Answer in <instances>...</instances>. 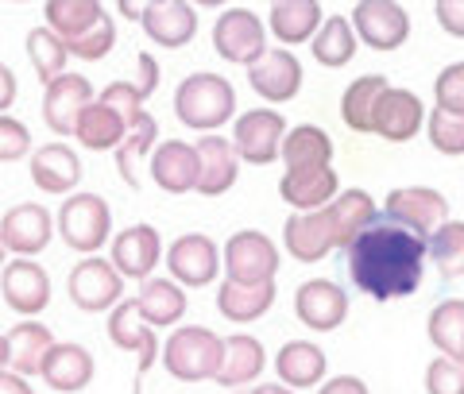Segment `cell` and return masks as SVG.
<instances>
[{
    "label": "cell",
    "mask_w": 464,
    "mask_h": 394,
    "mask_svg": "<svg viewBox=\"0 0 464 394\" xmlns=\"http://www.w3.org/2000/svg\"><path fill=\"white\" fill-rule=\"evenodd\" d=\"M353 32L372 51H399L411 39V16L399 0H364L353 12Z\"/></svg>",
    "instance_id": "obj_11"
},
{
    "label": "cell",
    "mask_w": 464,
    "mask_h": 394,
    "mask_svg": "<svg viewBox=\"0 0 464 394\" xmlns=\"http://www.w3.org/2000/svg\"><path fill=\"white\" fill-rule=\"evenodd\" d=\"M295 313H298L302 325L314 329V332L341 329L344 317H348V294H344V286L329 283V279L302 283L298 294H295Z\"/></svg>",
    "instance_id": "obj_16"
},
{
    "label": "cell",
    "mask_w": 464,
    "mask_h": 394,
    "mask_svg": "<svg viewBox=\"0 0 464 394\" xmlns=\"http://www.w3.org/2000/svg\"><path fill=\"white\" fill-rule=\"evenodd\" d=\"M317 394H372V390L364 379H356V375H333Z\"/></svg>",
    "instance_id": "obj_49"
},
{
    "label": "cell",
    "mask_w": 464,
    "mask_h": 394,
    "mask_svg": "<svg viewBox=\"0 0 464 394\" xmlns=\"http://www.w3.org/2000/svg\"><path fill=\"white\" fill-rule=\"evenodd\" d=\"M0 294H5L12 313L35 317L39 310H47V302H51V279L39 263L12 259L8 267L0 271Z\"/></svg>",
    "instance_id": "obj_18"
},
{
    "label": "cell",
    "mask_w": 464,
    "mask_h": 394,
    "mask_svg": "<svg viewBox=\"0 0 464 394\" xmlns=\"http://www.w3.org/2000/svg\"><path fill=\"white\" fill-rule=\"evenodd\" d=\"M97 101V90L90 85V78H78V74H63L58 82H51L43 90V120L54 136H74L78 131V120L85 116Z\"/></svg>",
    "instance_id": "obj_13"
},
{
    "label": "cell",
    "mask_w": 464,
    "mask_h": 394,
    "mask_svg": "<svg viewBox=\"0 0 464 394\" xmlns=\"http://www.w3.org/2000/svg\"><path fill=\"white\" fill-rule=\"evenodd\" d=\"M232 112H237V90L221 74H190L174 90V116L194 131L213 136L217 128L232 120Z\"/></svg>",
    "instance_id": "obj_3"
},
{
    "label": "cell",
    "mask_w": 464,
    "mask_h": 394,
    "mask_svg": "<svg viewBox=\"0 0 464 394\" xmlns=\"http://www.w3.org/2000/svg\"><path fill=\"white\" fill-rule=\"evenodd\" d=\"M54 348V332L47 325H39V321H24L8 332V368L16 375H39L43 371V360Z\"/></svg>",
    "instance_id": "obj_34"
},
{
    "label": "cell",
    "mask_w": 464,
    "mask_h": 394,
    "mask_svg": "<svg viewBox=\"0 0 464 394\" xmlns=\"http://www.w3.org/2000/svg\"><path fill=\"white\" fill-rule=\"evenodd\" d=\"M225 267L232 283H244V286L271 283L279 274V247L256 228L232 232L225 244Z\"/></svg>",
    "instance_id": "obj_9"
},
{
    "label": "cell",
    "mask_w": 464,
    "mask_h": 394,
    "mask_svg": "<svg viewBox=\"0 0 464 394\" xmlns=\"http://www.w3.org/2000/svg\"><path fill=\"white\" fill-rule=\"evenodd\" d=\"M32 182L43 194H70L82 182V163L66 143H47L32 151Z\"/></svg>",
    "instance_id": "obj_27"
},
{
    "label": "cell",
    "mask_w": 464,
    "mask_h": 394,
    "mask_svg": "<svg viewBox=\"0 0 464 394\" xmlns=\"http://www.w3.org/2000/svg\"><path fill=\"white\" fill-rule=\"evenodd\" d=\"M426 337L441 356L464 360V298H449L441 305H433V313L426 321Z\"/></svg>",
    "instance_id": "obj_38"
},
{
    "label": "cell",
    "mask_w": 464,
    "mask_h": 394,
    "mask_svg": "<svg viewBox=\"0 0 464 394\" xmlns=\"http://www.w3.org/2000/svg\"><path fill=\"white\" fill-rule=\"evenodd\" d=\"M275 294H279V290H275V279L271 283H256V286L225 279L221 290H217V310H221V317L237 321V325H248V321H259L271 310Z\"/></svg>",
    "instance_id": "obj_30"
},
{
    "label": "cell",
    "mask_w": 464,
    "mask_h": 394,
    "mask_svg": "<svg viewBox=\"0 0 464 394\" xmlns=\"http://www.w3.org/2000/svg\"><path fill=\"white\" fill-rule=\"evenodd\" d=\"M198 194L221 197L240 178V155L225 136H201L198 143Z\"/></svg>",
    "instance_id": "obj_20"
},
{
    "label": "cell",
    "mask_w": 464,
    "mask_h": 394,
    "mask_svg": "<svg viewBox=\"0 0 464 394\" xmlns=\"http://www.w3.org/2000/svg\"><path fill=\"white\" fill-rule=\"evenodd\" d=\"M283 244L290 259L298 263H317L325 259L333 247H348V236H344V225L333 206L317 209V213H295L286 216L283 225Z\"/></svg>",
    "instance_id": "obj_5"
},
{
    "label": "cell",
    "mask_w": 464,
    "mask_h": 394,
    "mask_svg": "<svg viewBox=\"0 0 464 394\" xmlns=\"http://www.w3.org/2000/svg\"><path fill=\"white\" fill-rule=\"evenodd\" d=\"M248 394H295V390L283 387V383H264V387H256V390H248Z\"/></svg>",
    "instance_id": "obj_52"
},
{
    "label": "cell",
    "mask_w": 464,
    "mask_h": 394,
    "mask_svg": "<svg viewBox=\"0 0 464 394\" xmlns=\"http://www.w3.org/2000/svg\"><path fill=\"white\" fill-rule=\"evenodd\" d=\"M32 151V131L16 116H0V163H16Z\"/></svg>",
    "instance_id": "obj_46"
},
{
    "label": "cell",
    "mask_w": 464,
    "mask_h": 394,
    "mask_svg": "<svg viewBox=\"0 0 464 394\" xmlns=\"http://www.w3.org/2000/svg\"><path fill=\"white\" fill-rule=\"evenodd\" d=\"M43 379L58 394H78L93 383V356L82 344H54L43 360Z\"/></svg>",
    "instance_id": "obj_26"
},
{
    "label": "cell",
    "mask_w": 464,
    "mask_h": 394,
    "mask_svg": "<svg viewBox=\"0 0 464 394\" xmlns=\"http://www.w3.org/2000/svg\"><path fill=\"white\" fill-rule=\"evenodd\" d=\"M283 163L286 170H329L333 163V139L317 124H298L283 139Z\"/></svg>",
    "instance_id": "obj_31"
},
{
    "label": "cell",
    "mask_w": 464,
    "mask_h": 394,
    "mask_svg": "<svg viewBox=\"0 0 464 394\" xmlns=\"http://www.w3.org/2000/svg\"><path fill=\"white\" fill-rule=\"evenodd\" d=\"M426 394H464V360L438 356L426 368Z\"/></svg>",
    "instance_id": "obj_43"
},
{
    "label": "cell",
    "mask_w": 464,
    "mask_h": 394,
    "mask_svg": "<svg viewBox=\"0 0 464 394\" xmlns=\"http://www.w3.org/2000/svg\"><path fill=\"white\" fill-rule=\"evenodd\" d=\"M430 259L445 279H460L464 274V221H445L430 236Z\"/></svg>",
    "instance_id": "obj_41"
},
{
    "label": "cell",
    "mask_w": 464,
    "mask_h": 394,
    "mask_svg": "<svg viewBox=\"0 0 464 394\" xmlns=\"http://www.w3.org/2000/svg\"><path fill=\"white\" fill-rule=\"evenodd\" d=\"M426 259H430V240L387 213L375 216L344 247L348 279H353L360 294H368L375 302L411 298L426 279Z\"/></svg>",
    "instance_id": "obj_1"
},
{
    "label": "cell",
    "mask_w": 464,
    "mask_h": 394,
    "mask_svg": "<svg viewBox=\"0 0 464 394\" xmlns=\"http://www.w3.org/2000/svg\"><path fill=\"white\" fill-rule=\"evenodd\" d=\"M121 12L128 20H143V8H136V5H121Z\"/></svg>",
    "instance_id": "obj_54"
},
{
    "label": "cell",
    "mask_w": 464,
    "mask_h": 394,
    "mask_svg": "<svg viewBox=\"0 0 464 394\" xmlns=\"http://www.w3.org/2000/svg\"><path fill=\"white\" fill-rule=\"evenodd\" d=\"M426 136L433 143V151H441V155H464V116L433 109L426 116Z\"/></svg>",
    "instance_id": "obj_42"
},
{
    "label": "cell",
    "mask_w": 464,
    "mask_h": 394,
    "mask_svg": "<svg viewBox=\"0 0 464 394\" xmlns=\"http://www.w3.org/2000/svg\"><path fill=\"white\" fill-rule=\"evenodd\" d=\"M383 213L430 240L433 232L449 221V201L433 186H402V189H391L387 194Z\"/></svg>",
    "instance_id": "obj_12"
},
{
    "label": "cell",
    "mask_w": 464,
    "mask_h": 394,
    "mask_svg": "<svg viewBox=\"0 0 464 394\" xmlns=\"http://www.w3.org/2000/svg\"><path fill=\"white\" fill-rule=\"evenodd\" d=\"M51 232H54L51 213L35 206V201H24V206H12L5 213V221H0V244H5L12 255L32 259L51 244Z\"/></svg>",
    "instance_id": "obj_17"
},
{
    "label": "cell",
    "mask_w": 464,
    "mask_h": 394,
    "mask_svg": "<svg viewBox=\"0 0 464 394\" xmlns=\"http://www.w3.org/2000/svg\"><path fill=\"white\" fill-rule=\"evenodd\" d=\"M433 101H438L441 112L464 116V62H453L441 70L438 82H433Z\"/></svg>",
    "instance_id": "obj_44"
},
{
    "label": "cell",
    "mask_w": 464,
    "mask_h": 394,
    "mask_svg": "<svg viewBox=\"0 0 464 394\" xmlns=\"http://www.w3.org/2000/svg\"><path fill=\"white\" fill-rule=\"evenodd\" d=\"M0 394H32V387H27V379L16 375V371H0Z\"/></svg>",
    "instance_id": "obj_51"
},
{
    "label": "cell",
    "mask_w": 464,
    "mask_h": 394,
    "mask_svg": "<svg viewBox=\"0 0 464 394\" xmlns=\"http://www.w3.org/2000/svg\"><path fill=\"white\" fill-rule=\"evenodd\" d=\"M426 105L418 101V93L411 90H391L380 97V105H375V120H372V131L375 136H383L387 143H406L414 139L418 131L426 128Z\"/></svg>",
    "instance_id": "obj_19"
},
{
    "label": "cell",
    "mask_w": 464,
    "mask_h": 394,
    "mask_svg": "<svg viewBox=\"0 0 464 394\" xmlns=\"http://www.w3.org/2000/svg\"><path fill=\"white\" fill-rule=\"evenodd\" d=\"M213 51L221 54L225 62L256 66L259 58L267 54V35H264V24H259L256 12H248V8L221 12V20L213 24Z\"/></svg>",
    "instance_id": "obj_7"
},
{
    "label": "cell",
    "mask_w": 464,
    "mask_h": 394,
    "mask_svg": "<svg viewBox=\"0 0 464 394\" xmlns=\"http://www.w3.org/2000/svg\"><path fill=\"white\" fill-rule=\"evenodd\" d=\"M356 54V32H353V20L344 16H329L322 24V32L314 35V58L329 70H341L353 62Z\"/></svg>",
    "instance_id": "obj_39"
},
{
    "label": "cell",
    "mask_w": 464,
    "mask_h": 394,
    "mask_svg": "<svg viewBox=\"0 0 464 394\" xmlns=\"http://www.w3.org/2000/svg\"><path fill=\"white\" fill-rule=\"evenodd\" d=\"M228 394H248V390H228Z\"/></svg>",
    "instance_id": "obj_56"
},
{
    "label": "cell",
    "mask_w": 464,
    "mask_h": 394,
    "mask_svg": "<svg viewBox=\"0 0 464 394\" xmlns=\"http://www.w3.org/2000/svg\"><path fill=\"white\" fill-rule=\"evenodd\" d=\"M66 294L82 313H105L109 305H121L124 294V274L112 267L109 259H82L66 279Z\"/></svg>",
    "instance_id": "obj_8"
},
{
    "label": "cell",
    "mask_w": 464,
    "mask_h": 394,
    "mask_svg": "<svg viewBox=\"0 0 464 394\" xmlns=\"http://www.w3.org/2000/svg\"><path fill=\"white\" fill-rule=\"evenodd\" d=\"M74 136H78V143L85 151H116L128 136V124H124L121 112L105 105V101H93V105L85 109V116L78 120Z\"/></svg>",
    "instance_id": "obj_35"
},
{
    "label": "cell",
    "mask_w": 464,
    "mask_h": 394,
    "mask_svg": "<svg viewBox=\"0 0 464 394\" xmlns=\"http://www.w3.org/2000/svg\"><path fill=\"white\" fill-rule=\"evenodd\" d=\"M151 178L163 194H174V197L198 189V148L182 139L159 143L151 155Z\"/></svg>",
    "instance_id": "obj_24"
},
{
    "label": "cell",
    "mask_w": 464,
    "mask_h": 394,
    "mask_svg": "<svg viewBox=\"0 0 464 394\" xmlns=\"http://www.w3.org/2000/svg\"><path fill=\"white\" fill-rule=\"evenodd\" d=\"M286 120L279 112L271 109H252L244 112L237 124H232V148H237V155L244 159V163L252 167H267L275 163V159L283 155V139H286Z\"/></svg>",
    "instance_id": "obj_10"
},
{
    "label": "cell",
    "mask_w": 464,
    "mask_h": 394,
    "mask_svg": "<svg viewBox=\"0 0 464 394\" xmlns=\"http://www.w3.org/2000/svg\"><path fill=\"white\" fill-rule=\"evenodd\" d=\"M140 24L151 43L170 47V51L186 47V43L198 35V12H194V5H186V0H151V5H143Z\"/></svg>",
    "instance_id": "obj_21"
},
{
    "label": "cell",
    "mask_w": 464,
    "mask_h": 394,
    "mask_svg": "<svg viewBox=\"0 0 464 394\" xmlns=\"http://www.w3.org/2000/svg\"><path fill=\"white\" fill-rule=\"evenodd\" d=\"M8 360H12V352H8V332H0V371L8 368Z\"/></svg>",
    "instance_id": "obj_53"
},
{
    "label": "cell",
    "mask_w": 464,
    "mask_h": 394,
    "mask_svg": "<svg viewBox=\"0 0 464 394\" xmlns=\"http://www.w3.org/2000/svg\"><path fill=\"white\" fill-rule=\"evenodd\" d=\"M27 58H32V70L43 85H51L66 74V62H70V51L66 43L58 39L51 27H35V32H27Z\"/></svg>",
    "instance_id": "obj_40"
},
{
    "label": "cell",
    "mask_w": 464,
    "mask_h": 394,
    "mask_svg": "<svg viewBox=\"0 0 464 394\" xmlns=\"http://www.w3.org/2000/svg\"><path fill=\"white\" fill-rule=\"evenodd\" d=\"M167 271L179 279L182 286H209L217 279V271H221V252H217V244L206 236V232H186L170 244L167 252Z\"/></svg>",
    "instance_id": "obj_15"
},
{
    "label": "cell",
    "mask_w": 464,
    "mask_h": 394,
    "mask_svg": "<svg viewBox=\"0 0 464 394\" xmlns=\"http://www.w3.org/2000/svg\"><path fill=\"white\" fill-rule=\"evenodd\" d=\"M136 90H140V97L148 101L155 90H159V62L151 54H136Z\"/></svg>",
    "instance_id": "obj_48"
},
{
    "label": "cell",
    "mask_w": 464,
    "mask_h": 394,
    "mask_svg": "<svg viewBox=\"0 0 464 394\" xmlns=\"http://www.w3.org/2000/svg\"><path fill=\"white\" fill-rule=\"evenodd\" d=\"M43 12H47V27L74 58L101 62L116 47V24L97 0H51Z\"/></svg>",
    "instance_id": "obj_2"
},
{
    "label": "cell",
    "mask_w": 464,
    "mask_h": 394,
    "mask_svg": "<svg viewBox=\"0 0 464 394\" xmlns=\"http://www.w3.org/2000/svg\"><path fill=\"white\" fill-rule=\"evenodd\" d=\"M97 101H105L109 109L121 112L128 128L140 124V116H143V97H140V90H136V82H112L109 90L97 93Z\"/></svg>",
    "instance_id": "obj_45"
},
{
    "label": "cell",
    "mask_w": 464,
    "mask_h": 394,
    "mask_svg": "<svg viewBox=\"0 0 464 394\" xmlns=\"http://www.w3.org/2000/svg\"><path fill=\"white\" fill-rule=\"evenodd\" d=\"M155 139H159V124H155L151 112H143L140 124L128 128L124 143L116 148V167H121V178L132 189H140V182H143V159L155 155Z\"/></svg>",
    "instance_id": "obj_37"
},
{
    "label": "cell",
    "mask_w": 464,
    "mask_h": 394,
    "mask_svg": "<svg viewBox=\"0 0 464 394\" xmlns=\"http://www.w3.org/2000/svg\"><path fill=\"white\" fill-rule=\"evenodd\" d=\"M391 90L383 74H364L356 78L353 85L344 90L341 97V120L348 131H356V136H368L372 131V120H375V105H380V97Z\"/></svg>",
    "instance_id": "obj_33"
},
{
    "label": "cell",
    "mask_w": 464,
    "mask_h": 394,
    "mask_svg": "<svg viewBox=\"0 0 464 394\" xmlns=\"http://www.w3.org/2000/svg\"><path fill=\"white\" fill-rule=\"evenodd\" d=\"M109 341L121 348V352H132L140 360L136 363V387H140V379L148 375V368L159 356V337H155V329L148 325V321L140 317L136 298H124L121 305H112V313H109Z\"/></svg>",
    "instance_id": "obj_14"
},
{
    "label": "cell",
    "mask_w": 464,
    "mask_h": 394,
    "mask_svg": "<svg viewBox=\"0 0 464 394\" xmlns=\"http://www.w3.org/2000/svg\"><path fill=\"white\" fill-rule=\"evenodd\" d=\"M16 93H20V85H16V74L0 62V116H5V109L16 101Z\"/></svg>",
    "instance_id": "obj_50"
},
{
    "label": "cell",
    "mask_w": 464,
    "mask_h": 394,
    "mask_svg": "<svg viewBox=\"0 0 464 394\" xmlns=\"http://www.w3.org/2000/svg\"><path fill=\"white\" fill-rule=\"evenodd\" d=\"M163 259V240L151 225H132L124 228L121 236L112 240V267L124 274V279H151V271Z\"/></svg>",
    "instance_id": "obj_22"
},
{
    "label": "cell",
    "mask_w": 464,
    "mask_h": 394,
    "mask_svg": "<svg viewBox=\"0 0 464 394\" xmlns=\"http://www.w3.org/2000/svg\"><path fill=\"white\" fill-rule=\"evenodd\" d=\"M264 363H267L264 344L248 337V332H237V337L225 341V360H221V371H217L213 383H221L225 390H240V387L256 383Z\"/></svg>",
    "instance_id": "obj_28"
},
{
    "label": "cell",
    "mask_w": 464,
    "mask_h": 394,
    "mask_svg": "<svg viewBox=\"0 0 464 394\" xmlns=\"http://www.w3.org/2000/svg\"><path fill=\"white\" fill-rule=\"evenodd\" d=\"M271 32L286 47L314 39L322 32V5L317 0H279V5H271Z\"/></svg>",
    "instance_id": "obj_32"
},
{
    "label": "cell",
    "mask_w": 464,
    "mask_h": 394,
    "mask_svg": "<svg viewBox=\"0 0 464 394\" xmlns=\"http://www.w3.org/2000/svg\"><path fill=\"white\" fill-rule=\"evenodd\" d=\"M109 228H112L109 201L97 194H74L58 209V232H63V240L82 255H93L97 247L109 240Z\"/></svg>",
    "instance_id": "obj_6"
},
{
    "label": "cell",
    "mask_w": 464,
    "mask_h": 394,
    "mask_svg": "<svg viewBox=\"0 0 464 394\" xmlns=\"http://www.w3.org/2000/svg\"><path fill=\"white\" fill-rule=\"evenodd\" d=\"M433 16L453 39H464V0H438L433 5Z\"/></svg>",
    "instance_id": "obj_47"
},
{
    "label": "cell",
    "mask_w": 464,
    "mask_h": 394,
    "mask_svg": "<svg viewBox=\"0 0 464 394\" xmlns=\"http://www.w3.org/2000/svg\"><path fill=\"white\" fill-rule=\"evenodd\" d=\"M5 252H8V247H5V244H0V271H5Z\"/></svg>",
    "instance_id": "obj_55"
},
{
    "label": "cell",
    "mask_w": 464,
    "mask_h": 394,
    "mask_svg": "<svg viewBox=\"0 0 464 394\" xmlns=\"http://www.w3.org/2000/svg\"><path fill=\"white\" fill-rule=\"evenodd\" d=\"M248 85L264 101H295L302 90V62L290 51H267L256 66H248Z\"/></svg>",
    "instance_id": "obj_23"
},
{
    "label": "cell",
    "mask_w": 464,
    "mask_h": 394,
    "mask_svg": "<svg viewBox=\"0 0 464 394\" xmlns=\"http://www.w3.org/2000/svg\"><path fill=\"white\" fill-rule=\"evenodd\" d=\"M325 352L310 341H290L279 348V356H275V371H279L283 387L290 390H306V387H317L325 379Z\"/></svg>",
    "instance_id": "obj_29"
},
{
    "label": "cell",
    "mask_w": 464,
    "mask_h": 394,
    "mask_svg": "<svg viewBox=\"0 0 464 394\" xmlns=\"http://www.w3.org/2000/svg\"><path fill=\"white\" fill-rule=\"evenodd\" d=\"M221 360H225V341L201 325H186L179 332H170V341L163 344V363L179 383H206V379H217Z\"/></svg>",
    "instance_id": "obj_4"
},
{
    "label": "cell",
    "mask_w": 464,
    "mask_h": 394,
    "mask_svg": "<svg viewBox=\"0 0 464 394\" xmlns=\"http://www.w3.org/2000/svg\"><path fill=\"white\" fill-rule=\"evenodd\" d=\"M279 197L298 213H317L341 197V178L329 170H286L279 182Z\"/></svg>",
    "instance_id": "obj_25"
},
{
    "label": "cell",
    "mask_w": 464,
    "mask_h": 394,
    "mask_svg": "<svg viewBox=\"0 0 464 394\" xmlns=\"http://www.w3.org/2000/svg\"><path fill=\"white\" fill-rule=\"evenodd\" d=\"M136 305H140V317L148 321L151 329H167V325H179L182 321L186 294L179 290V283H170V279H148Z\"/></svg>",
    "instance_id": "obj_36"
}]
</instances>
